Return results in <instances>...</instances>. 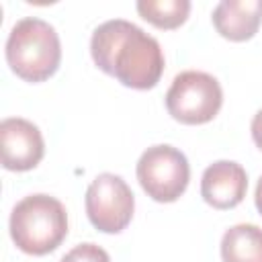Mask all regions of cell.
I'll use <instances>...</instances> for the list:
<instances>
[{
    "instance_id": "5",
    "label": "cell",
    "mask_w": 262,
    "mask_h": 262,
    "mask_svg": "<svg viewBox=\"0 0 262 262\" xmlns=\"http://www.w3.org/2000/svg\"><path fill=\"white\" fill-rule=\"evenodd\" d=\"M190 166L186 156L172 145H151L137 162L141 188L158 203H174L188 186Z\"/></svg>"
},
{
    "instance_id": "12",
    "label": "cell",
    "mask_w": 262,
    "mask_h": 262,
    "mask_svg": "<svg viewBox=\"0 0 262 262\" xmlns=\"http://www.w3.org/2000/svg\"><path fill=\"white\" fill-rule=\"evenodd\" d=\"M59 262H111V258L96 244H78Z\"/></svg>"
},
{
    "instance_id": "2",
    "label": "cell",
    "mask_w": 262,
    "mask_h": 262,
    "mask_svg": "<svg viewBox=\"0 0 262 262\" xmlns=\"http://www.w3.org/2000/svg\"><path fill=\"white\" fill-rule=\"evenodd\" d=\"M6 61L27 82H43L53 76L61 61V45L55 29L37 18H20L6 39Z\"/></svg>"
},
{
    "instance_id": "7",
    "label": "cell",
    "mask_w": 262,
    "mask_h": 262,
    "mask_svg": "<svg viewBox=\"0 0 262 262\" xmlns=\"http://www.w3.org/2000/svg\"><path fill=\"white\" fill-rule=\"evenodd\" d=\"M0 141L2 166L6 170H33L45 154V143L39 127L20 117H8L0 123Z\"/></svg>"
},
{
    "instance_id": "4",
    "label": "cell",
    "mask_w": 262,
    "mask_h": 262,
    "mask_svg": "<svg viewBox=\"0 0 262 262\" xmlns=\"http://www.w3.org/2000/svg\"><path fill=\"white\" fill-rule=\"evenodd\" d=\"M223 104V90L217 78L207 72H180L166 92L168 113L184 125L209 123Z\"/></svg>"
},
{
    "instance_id": "10",
    "label": "cell",
    "mask_w": 262,
    "mask_h": 262,
    "mask_svg": "<svg viewBox=\"0 0 262 262\" xmlns=\"http://www.w3.org/2000/svg\"><path fill=\"white\" fill-rule=\"evenodd\" d=\"M223 262H262V229L252 223L229 227L221 237Z\"/></svg>"
},
{
    "instance_id": "11",
    "label": "cell",
    "mask_w": 262,
    "mask_h": 262,
    "mask_svg": "<svg viewBox=\"0 0 262 262\" xmlns=\"http://www.w3.org/2000/svg\"><path fill=\"white\" fill-rule=\"evenodd\" d=\"M137 12L141 14V18H145L158 29H176L186 20L190 12V2L188 0H139Z\"/></svg>"
},
{
    "instance_id": "9",
    "label": "cell",
    "mask_w": 262,
    "mask_h": 262,
    "mask_svg": "<svg viewBox=\"0 0 262 262\" xmlns=\"http://www.w3.org/2000/svg\"><path fill=\"white\" fill-rule=\"evenodd\" d=\"M262 23V0H223L213 10L217 33L229 41H248Z\"/></svg>"
},
{
    "instance_id": "3",
    "label": "cell",
    "mask_w": 262,
    "mask_h": 262,
    "mask_svg": "<svg viewBox=\"0 0 262 262\" xmlns=\"http://www.w3.org/2000/svg\"><path fill=\"white\" fill-rule=\"evenodd\" d=\"M68 235V213L49 194H29L10 213V237L18 250L33 256L53 252Z\"/></svg>"
},
{
    "instance_id": "13",
    "label": "cell",
    "mask_w": 262,
    "mask_h": 262,
    "mask_svg": "<svg viewBox=\"0 0 262 262\" xmlns=\"http://www.w3.org/2000/svg\"><path fill=\"white\" fill-rule=\"evenodd\" d=\"M252 137H254V143L262 149V108L252 119Z\"/></svg>"
},
{
    "instance_id": "8",
    "label": "cell",
    "mask_w": 262,
    "mask_h": 262,
    "mask_svg": "<svg viewBox=\"0 0 262 262\" xmlns=\"http://www.w3.org/2000/svg\"><path fill=\"white\" fill-rule=\"evenodd\" d=\"M248 190L246 170L237 162H213L201 178V196L213 209H233L239 205Z\"/></svg>"
},
{
    "instance_id": "6",
    "label": "cell",
    "mask_w": 262,
    "mask_h": 262,
    "mask_svg": "<svg viewBox=\"0 0 262 262\" xmlns=\"http://www.w3.org/2000/svg\"><path fill=\"white\" fill-rule=\"evenodd\" d=\"M86 213L90 223L104 233L123 231L135 209V199L129 184L111 172L98 174L86 190Z\"/></svg>"
},
{
    "instance_id": "14",
    "label": "cell",
    "mask_w": 262,
    "mask_h": 262,
    "mask_svg": "<svg viewBox=\"0 0 262 262\" xmlns=\"http://www.w3.org/2000/svg\"><path fill=\"white\" fill-rule=\"evenodd\" d=\"M254 201H256V207H258V211H260V215H262V176H260V180H258V184H256Z\"/></svg>"
},
{
    "instance_id": "1",
    "label": "cell",
    "mask_w": 262,
    "mask_h": 262,
    "mask_svg": "<svg viewBox=\"0 0 262 262\" xmlns=\"http://www.w3.org/2000/svg\"><path fill=\"white\" fill-rule=\"evenodd\" d=\"M94 63L121 84L135 90L154 88L164 72V53L160 43L137 25L113 18L98 25L90 39Z\"/></svg>"
}]
</instances>
